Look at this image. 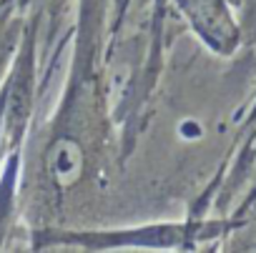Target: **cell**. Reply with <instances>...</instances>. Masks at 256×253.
Masks as SVG:
<instances>
[{"label": "cell", "mask_w": 256, "mask_h": 253, "mask_svg": "<svg viewBox=\"0 0 256 253\" xmlns=\"http://www.w3.org/2000/svg\"><path fill=\"white\" fill-rule=\"evenodd\" d=\"M100 75L96 18L90 13V0H80L78 40L68 83L38 158L36 176H40L46 203L60 206L86 183L90 171H98L103 163V105L108 90Z\"/></svg>", "instance_id": "cell-1"}, {"label": "cell", "mask_w": 256, "mask_h": 253, "mask_svg": "<svg viewBox=\"0 0 256 253\" xmlns=\"http://www.w3.org/2000/svg\"><path fill=\"white\" fill-rule=\"evenodd\" d=\"M206 223H146L131 228H68V226H33L30 248L53 251H176L188 248L194 238L211 236Z\"/></svg>", "instance_id": "cell-2"}, {"label": "cell", "mask_w": 256, "mask_h": 253, "mask_svg": "<svg viewBox=\"0 0 256 253\" xmlns=\"http://www.w3.org/2000/svg\"><path fill=\"white\" fill-rule=\"evenodd\" d=\"M194 33L216 53H231L238 43V25L226 0H176Z\"/></svg>", "instance_id": "cell-3"}, {"label": "cell", "mask_w": 256, "mask_h": 253, "mask_svg": "<svg viewBox=\"0 0 256 253\" xmlns=\"http://www.w3.org/2000/svg\"><path fill=\"white\" fill-rule=\"evenodd\" d=\"M20 176H23V151H13L0 166V251L18 223L20 208Z\"/></svg>", "instance_id": "cell-4"}, {"label": "cell", "mask_w": 256, "mask_h": 253, "mask_svg": "<svg viewBox=\"0 0 256 253\" xmlns=\"http://www.w3.org/2000/svg\"><path fill=\"white\" fill-rule=\"evenodd\" d=\"M30 3L33 0H0V83L8 75L20 48Z\"/></svg>", "instance_id": "cell-5"}]
</instances>
